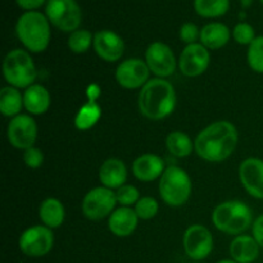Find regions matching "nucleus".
I'll return each mask as SVG.
<instances>
[{
	"mask_svg": "<svg viewBox=\"0 0 263 263\" xmlns=\"http://www.w3.org/2000/svg\"><path fill=\"white\" fill-rule=\"evenodd\" d=\"M238 145V131L233 123L218 121L199 133L195 139V152L208 162H222Z\"/></svg>",
	"mask_w": 263,
	"mask_h": 263,
	"instance_id": "obj_1",
	"label": "nucleus"
},
{
	"mask_svg": "<svg viewBox=\"0 0 263 263\" xmlns=\"http://www.w3.org/2000/svg\"><path fill=\"white\" fill-rule=\"evenodd\" d=\"M176 105L174 86L163 79L146 82L139 95V109L149 120H163Z\"/></svg>",
	"mask_w": 263,
	"mask_h": 263,
	"instance_id": "obj_2",
	"label": "nucleus"
},
{
	"mask_svg": "<svg viewBox=\"0 0 263 263\" xmlns=\"http://www.w3.org/2000/svg\"><path fill=\"white\" fill-rule=\"evenodd\" d=\"M46 15L40 12H26L15 25V32L21 43L32 53L44 51L50 41V25Z\"/></svg>",
	"mask_w": 263,
	"mask_h": 263,
	"instance_id": "obj_3",
	"label": "nucleus"
},
{
	"mask_svg": "<svg viewBox=\"0 0 263 263\" xmlns=\"http://www.w3.org/2000/svg\"><path fill=\"white\" fill-rule=\"evenodd\" d=\"M212 222L222 233L238 235L251 226L252 211L246 203L229 200L215 208L212 213Z\"/></svg>",
	"mask_w": 263,
	"mask_h": 263,
	"instance_id": "obj_4",
	"label": "nucleus"
},
{
	"mask_svg": "<svg viewBox=\"0 0 263 263\" xmlns=\"http://www.w3.org/2000/svg\"><path fill=\"white\" fill-rule=\"evenodd\" d=\"M159 194L171 207L185 204L192 194V181L189 175L180 167L170 166L161 176Z\"/></svg>",
	"mask_w": 263,
	"mask_h": 263,
	"instance_id": "obj_5",
	"label": "nucleus"
},
{
	"mask_svg": "<svg viewBox=\"0 0 263 263\" xmlns=\"http://www.w3.org/2000/svg\"><path fill=\"white\" fill-rule=\"evenodd\" d=\"M3 73L13 87H30L36 79V67L26 50L14 49L4 59Z\"/></svg>",
	"mask_w": 263,
	"mask_h": 263,
	"instance_id": "obj_6",
	"label": "nucleus"
},
{
	"mask_svg": "<svg viewBox=\"0 0 263 263\" xmlns=\"http://www.w3.org/2000/svg\"><path fill=\"white\" fill-rule=\"evenodd\" d=\"M49 22L64 32H73L82 20L81 8L76 0H48L45 8Z\"/></svg>",
	"mask_w": 263,
	"mask_h": 263,
	"instance_id": "obj_7",
	"label": "nucleus"
},
{
	"mask_svg": "<svg viewBox=\"0 0 263 263\" xmlns=\"http://www.w3.org/2000/svg\"><path fill=\"white\" fill-rule=\"evenodd\" d=\"M116 203V193L105 186L95 187L85 195L82 200V212L89 220H102L108 215H112Z\"/></svg>",
	"mask_w": 263,
	"mask_h": 263,
	"instance_id": "obj_8",
	"label": "nucleus"
},
{
	"mask_svg": "<svg viewBox=\"0 0 263 263\" xmlns=\"http://www.w3.org/2000/svg\"><path fill=\"white\" fill-rule=\"evenodd\" d=\"M54 236L48 226H32L27 229L20 238V249L27 257L46 256L51 251Z\"/></svg>",
	"mask_w": 263,
	"mask_h": 263,
	"instance_id": "obj_9",
	"label": "nucleus"
},
{
	"mask_svg": "<svg viewBox=\"0 0 263 263\" xmlns=\"http://www.w3.org/2000/svg\"><path fill=\"white\" fill-rule=\"evenodd\" d=\"M182 244L185 253L189 258L202 261L212 253L213 236L204 226L193 225L185 231Z\"/></svg>",
	"mask_w": 263,
	"mask_h": 263,
	"instance_id": "obj_10",
	"label": "nucleus"
},
{
	"mask_svg": "<svg viewBox=\"0 0 263 263\" xmlns=\"http://www.w3.org/2000/svg\"><path fill=\"white\" fill-rule=\"evenodd\" d=\"M37 136V126L32 117L27 115H18L10 121L8 126V140L14 148H32Z\"/></svg>",
	"mask_w": 263,
	"mask_h": 263,
	"instance_id": "obj_11",
	"label": "nucleus"
},
{
	"mask_svg": "<svg viewBox=\"0 0 263 263\" xmlns=\"http://www.w3.org/2000/svg\"><path fill=\"white\" fill-rule=\"evenodd\" d=\"M146 64L149 69L158 77L171 76L176 68V59L174 51L163 43H153L146 49Z\"/></svg>",
	"mask_w": 263,
	"mask_h": 263,
	"instance_id": "obj_12",
	"label": "nucleus"
},
{
	"mask_svg": "<svg viewBox=\"0 0 263 263\" xmlns=\"http://www.w3.org/2000/svg\"><path fill=\"white\" fill-rule=\"evenodd\" d=\"M149 71L148 64L141 59H127L116 69V80L125 89H138L148 82Z\"/></svg>",
	"mask_w": 263,
	"mask_h": 263,
	"instance_id": "obj_13",
	"label": "nucleus"
},
{
	"mask_svg": "<svg viewBox=\"0 0 263 263\" xmlns=\"http://www.w3.org/2000/svg\"><path fill=\"white\" fill-rule=\"evenodd\" d=\"M210 53L202 44H190L180 55V71L187 77H197L205 72L210 64Z\"/></svg>",
	"mask_w": 263,
	"mask_h": 263,
	"instance_id": "obj_14",
	"label": "nucleus"
},
{
	"mask_svg": "<svg viewBox=\"0 0 263 263\" xmlns=\"http://www.w3.org/2000/svg\"><path fill=\"white\" fill-rule=\"evenodd\" d=\"M240 181L244 189L257 199H263V161L258 158H248L241 162Z\"/></svg>",
	"mask_w": 263,
	"mask_h": 263,
	"instance_id": "obj_15",
	"label": "nucleus"
},
{
	"mask_svg": "<svg viewBox=\"0 0 263 263\" xmlns=\"http://www.w3.org/2000/svg\"><path fill=\"white\" fill-rule=\"evenodd\" d=\"M94 49L105 62H116L123 55L125 44L116 32L109 30L98 31L94 35Z\"/></svg>",
	"mask_w": 263,
	"mask_h": 263,
	"instance_id": "obj_16",
	"label": "nucleus"
},
{
	"mask_svg": "<svg viewBox=\"0 0 263 263\" xmlns=\"http://www.w3.org/2000/svg\"><path fill=\"white\" fill-rule=\"evenodd\" d=\"M163 159L151 153L138 157L133 164L134 176L140 181H153L163 175Z\"/></svg>",
	"mask_w": 263,
	"mask_h": 263,
	"instance_id": "obj_17",
	"label": "nucleus"
},
{
	"mask_svg": "<svg viewBox=\"0 0 263 263\" xmlns=\"http://www.w3.org/2000/svg\"><path fill=\"white\" fill-rule=\"evenodd\" d=\"M138 215L134 210L128 207H121L110 215L108 226L116 236L125 238L135 231L138 226Z\"/></svg>",
	"mask_w": 263,
	"mask_h": 263,
	"instance_id": "obj_18",
	"label": "nucleus"
},
{
	"mask_svg": "<svg viewBox=\"0 0 263 263\" xmlns=\"http://www.w3.org/2000/svg\"><path fill=\"white\" fill-rule=\"evenodd\" d=\"M100 182L108 189H120L127 179V170L120 159H107L99 170Z\"/></svg>",
	"mask_w": 263,
	"mask_h": 263,
	"instance_id": "obj_19",
	"label": "nucleus"
},
{
	"mask_svg": "<svg viewBox=\"0 0 263 263\" xmlns=\"http://www.w3.org/2000/svg\"><path fill=\"white\" fill-rule=\"evenodd\" d=\"M258 243L253 236L239 235L231 241V258L238 263H253L259 256Z\"/></svg>",
	"mask_w": 263,
	"mask_h": 263,
	"instance_id": "obj_20",
	"label": "nucleus"
},
{
	"mask_svg": "<svg viewBox=\"0 0 263 263\" xmlns=\"http://www.w3.org/2000/svg\"><path fill=\"white\" fill-rule=\"evenodd\" d=\"M23 104L31 115H43L50 105V94L41 85H31L23 94Z\"/></svg>",
	"mask_w": 263,
	"mask_h": 263,
	"instance_id": "obj_21",
	"label": "nucleus"
},
{
	"mask_svg": "<svg viewBox=\"0 0 263 263\" xmlns=\"http://www.w3.org/2000/svg\"><path fill=\"white\" fill-rule=\"evenodd\" d=\"M230 40V31L223 23L212 22L205 25L200 30V41L202 45L208 49H220L225 46Z\"/></svg>",
	"mask_w": 263,
	"mask_h": 263,
	"instance_id": "obj_22",
	"label": "nucleus"
},
{
	"mask_svg": "<svg viewBox=\"0 0 263 263\" xmlns=\"http://www.w3.org/2000/svg\"><path fill=\"white\" fill-rule=\"evenodd\" d=\"M40 218L49 229H55L63 223V204L55 198H48L40 205Z\"/></svg>",
	"mask_w": 263,
	"mask_h": 263,
	"instance_id": "obj_23",
	"label": "nucleus"
},
{
	"mask_svg": "<svg viewBox=\"0 0 263 263\" xmlns=\"http://www.w3.org/2000/svg\"><path fill=\"white\" fill-rule=\"evenodd\" d=\"M23 97L15 87H3L0 91V110L5 117H15L21 112Z\"/></svg>",
	"mask_w": 263,
	"mask_h": 263,
	"instance_id": "obj_24",
	"label": "nucleus"
},
{
	"mask_svg": "<svg viewBox=\"0 0 263 263\" xmlns=\"http://www.w3.org/2000/svg\"><path fill=\"white\" fill-rule=\"evenodd\" d=\"M100 116H102L100 105L97 102L87 100V103H85L77 112L74 117V126L81 131L89 130L99 121Z\"/></svg>",
	"mask_w": 263,
	"mask_h": 263,
	"instance_id": "obj_25",
	"label": "nucleus"
},
{
	"mask_svg": "<svg viewBox=\"0 0 263 263\" xmlns=\"http://www.w3.org/2000/svg\"><path fill=\"white\" fill-rule=\"evenodd\" d=\"M230 0H194V9L200 17L216 18L226 14Z\"/></svg>",
	"mask_w": 263,
	"mask_h": 263,
	"instance_id": "obj_26",
	"label": "nucleus"
},
{
	"mask_svg": "<svg viewBox=\"0 0 263 263\" xmlns=\"http://www.w3.org/2000/svg\"><path fill=\"white\" fill-rule=\"evenodd\" d=\"M166 145L170 153L174 154L175 157H187L192 154L193 141L190 140L189 136L186 134L181 133V131H174V133L168 134L166 139Z\"/></svg>",
	"mask_w": 263,
	"mask_h": 263,
	"instance_id": "obj_27",
	"label": "nucleus"
},
{
	"mask_svg": "<svg viewBox=\"0 0 263 263\" xmlns=\"http://www.w3.org/2000/svg\"><path fill=\"white\" fill-rule=\"evenodd\" d=\"M94 43L92 40V33L87 30H76L71 33L68 37V48L73 53L81 54L89 50L91 44Z\"/></svg>",
	"mask_w": 263,
	"mask_h": 263,
	"instance_id": "obj_28",
	"label": "nucleus"
},
{
	"mask_svg": "<svg viewBox=\"0 0 263 263\" xmlns=\"http://www.w3.org/2000/svg\"><path fill=\"white\" fill-rule=\"evenodd\" d=\"M248 63L253 71L263 73V36H257L249 45Z\"/></svg>",
	"mask_w": 263,
	"mask_h": 263,
	"instance_id": "obj_29",
	"label": "nucleus"
},
{
	"mask_svg": "<svg viewBox=\"0 0 263 263\" xmlns=\"http://www.w3.org/2000/svg\"><path fill=\"white\" fill-rule=\"evenodd\" d=\"M135 212L141 220H151L158 213V203L154 198L144 197L135 204Z\"/></svg>",
	"mask_w": 263,
	"mask_h": 263,
	"instance_id": "obj_30",
	"label": "nucleus"
},
{
	"mask_svg": "<svg viewBox=\"0 0 263 263\" xmlns=\"http://www.w3.org/2000/svg\"><path fill=\"white\" fill-rule=\"evenodd\" d=\"M233 36L235 39L236 43L241 44V45H251L253 40L256 39V33H254V28L252 27L249 23L241 22L234 27Z\"/></svg>",
	"mask_w": 263,
	"mask_h": 263,
	"instance_id": "obj_31",
	"label": "nucleus"
},
{
	"mask_svg": "<svg viewBox=\"0 0 263 263\" xmlns=\"http://www.w3.org/2000/svg\"><path fill=\"white\" fill-rule=\"evenodd\" d=\"M116 199L117 203L122 204V207H128L134 203H138L139 192L133 185H123L116 193Z\"/></svg>",
	"mask_w": 263,
	"mask_h": 263,
	"instance_id": "obj_32",
	"label": "nucleus"
},
{
	"mask_svg": "<svg viewBox=\"0 0 263 263\" xmlns=\"http://www.w3.org/2000/svg\"><path fill=\"white\" fill-rule=\"evenodd\" d=\"M23 161H25L26 166L30 167V168H39L44 162V154L40 149L32 146V148H28L25 151Z\"/></svg>",
	"mask_w": 263,
	"mask_h": 263,
	"instance_id": "obj_33",
	"label": "nucleus"
},
{
	"mask_svg": "<svg viewBox=\"0 0 263 263\" xmlns=\"http://www.w3.org/2000/svg\"><path fill=\"white\" fill-rule=\"evenodd\" d=\"M198 37H200V32L194 23L187 22L181 26V30H180V39H181L185 44H187V45L194 44Z\"/></svg>",
	"mask_w": 263,
	"mask_h": 263,
	"instance_id": "obj_34",
	"label": "nucleus"
},
{
	"mask_svg": "<svg viewBox=\"0 0 263 263\" xmlns=\"http://www.w3.org/2000/svg\"><path fill=\"white\" fill-rule=\"evenodd\" d=\"M253 238L258 243V246L263 248V215L257 217V220L253 222Z\"/></svg>",
	"mask_w": 263,
	"mask_h": 263,
	"instance_id": "obj_35",
	"label": "nucleus"
},
{
	"mask_svg": "<svg viewBox=\"0 0 263 263\" xmlns=\"http://www.w3.org/2000/svg\"><path fill=\"white\" fill-rule=\"evenodd\" d=\"M15 2H17L18 7L20 8L27 10V12H32L33 9L40 8L46 0H15Z\"/></svg>",
	"mask_w": 263,
	"mask_h": 263,
	"instance_id": "obj_36",
	"label": "nucleus"
},
{
	"mask_svg": "<svg viewBox=\"0 0 263 263\" xmlns=\"http://www.w3.org/2000/svg\"><path fill=\"white\" fill-rule=\"evenodd\" d=\"M86 95H87V98H89V100H92V102H97L98 97H99V95H100V87L98 86V85H95V84L90 85V86L87 87Z\"/></svg>",
	"mask_w": 263,
	"mask_h": 263,
	"instance_id": "obj_37",
	"label": "nucleus"
},
{
	"mask_svg": "<svg viewBox=\"0 0 263 263\" xmlns=\"http://www.w3.org/2000/svg\"><path fill=\"white\" fill-rule=\"evenodd\" d=\"M240 2L243 8H249L252 5V3H253V0H240Z\"/></svg>",
	"mask_w": 263,
	"mask_h": 263,
	"instance_id": "obj_38",
	"label": "nucleus"
},
{
	"mask_svg": "<svg viewBox=\"0 0 263 263\" xmlns=\"http://www.w3.org/2000/svg\"><path fill=\"white\" fill-rule=\"evenodd\" d=\"M217 263H238V262H235L234 259H222V261H218Z\"/></svg>",
	"mask_w": 263,
	"mask_h": 263,
	"instance_id": "obj_39",
	"label": "nucleus"
},
{
	"mask_svg": "<svg viewBox=\"0 0 263 263\" xmlns=\"http://www.w3.org/2000/svg\"><path fill=\"white\" fill-rule=\"evenodd\" d=\"M259 2H261V3H262V4H263V0H259Z\"/></svg>",
	"mask_w": 263,
	"mask_h": 263,
	"instance_id": "obj_40",
	"label": "nucleus"
}]
</instances>
